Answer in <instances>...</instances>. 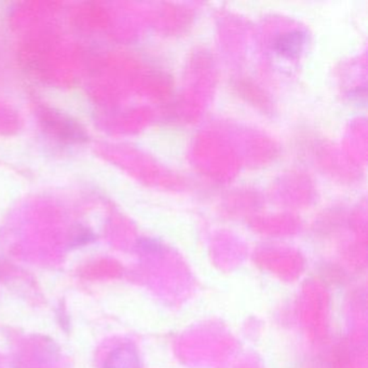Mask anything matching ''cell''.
I'll use <instances>...</instances> for the list:
<instances>
[{
    "mask_svg": "<svg viewBox=\"0 0 368 368\" xmlns=\"http://www.w3.org/2000/svg\"><path fill=\"white\" fill-rule=\"evenodd\" d=\"M104 368H140L138 351L129 343L117 347L109 353Z\"/></svg>",
    "mask_w": 368,
    "mask_h": 368,
    "instance_id": "cell-2",
    "label": "cell"
},
{
    "mask_svg": "<svg viewBox=\"0 0 368 368\" xmlns=\"http://www.w3.org/2000/svg\"><path fill=\"white\" fill-rule=\"evenodd\" d=\"M138 247L145 253H156L160 251L161 245L158 242L152 239H142L138 241Z\"/></svg>",
    "mask_w": 368,
    "mask_h": 368,
    "instance_id": "cell-5",
    "label": "cell"
},
{
    "mask_svg": "<svg viewBox=\"0 0 368 368\" xmlns=\"http://www.w3.org/2000/svg\"><path fill=\"white\" fill-rule=\"evenodd\" d=\"M307 36L301 30L285 33L277 38L274 49L279 55L286 57H296L301 55L306 45Z\"/></svg>",
    "mask_w": 368,
    "mask_h": 368,
    "instance_id": "cell-3",
    "label": "cell"
},
{
    "mask_svg": "<svg viewBox=\"0 0 368 368\" xmlns=\"http://www.w3.org/2000/svg\"><path fill=\"white\" fill-rule=\"evenodd\" d=\"M94 240V233H91L88 229H82L74 237L70 245H72V247H82V245H86V244L91 243Z\"/></svg>",
    "mask_w": 368,
    "mask_h": 368,
    "instance_id": "cell-4",
    "label": "cell"
},
{
    "mask_svg": "<svg viewBox=\"0 0 368 368\" xmlns=\"http://www.w3.org/2000/svg\"><path fill=\"white\" fill-rule=\"evenodd\" d=\"M47 127L63 142L78 143L86 140L84 131L72 122L69 118L64 117L60 113H49L45 117Z\"/></svg>",
    "mask_w": 368,
    "mask_h": 368,
    "instance_id": "cell-1",
    "label": "cell"
}]
</instances>
